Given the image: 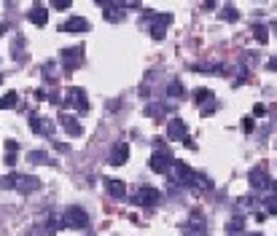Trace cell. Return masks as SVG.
I'll use <instances>...</instances> for the list:
<instances>
[{"mask_svg": "<svg viewBox=\"0 0 277 236\" xmlns=\"http://www.w3.org/2000/svg\"><path fill=\"white\" fill-rule=\"evenodd\" d=\"M0 188L6 191H19V193H33L41 188V180L33 175H22V172H11V175L0 177Z\"/></svg>", "mask_w": 277, "mask_h": 236, "instance_id": "6da1fadb", "label": "cell"}, {"mask_svg": "<svg viewBox=\"0 0 277 236\" xmlns=\"http://www.w3.org/2000/svg\"><path fill=\"white\" fill-rule=\"evenodd\" d=\"M62 228H73V231H81V228H89V215L81 207H67L59 217Z\"/></svg>", "mask_w": 277, "mask_h": 236, "instance_id": "7a4b0ae2", "label": "cell"}, {"mask_svg": "<svg viewBox=\"0 0 277 236\" xmlns=\"http://www.w3.org/2000/svg\"><path fill=\"white\" fill-rule=\"evenodd\" d=\"M62 105L65 107H76L78 113H89V99H86V91L78 89V86H70L62 97Z\"/></svg>", "mask_w": 277, "mask_h": 236, "instance_id": "3957f363", "label": "cell"}, {"mask_svg": "<svg viewBox=\"0 0 277 236\" xmlns=\"http://www.w3.org/2000/svg\"><path fill=\"white\" fill-rule=\"evenodd\" d=\"M59 62L67 73H73L84 65V46H73V49H62L59 51Z\"/></svg>", "mask_w": 277, "mask_h": 236, "instance_id": "277c9868", "label": "cell"}, {"mask_svg": "<svg viewBox=\"0 0 277 236\" xmlns=\"http://www.w3.org/2000/svg\"><path fill=\"white\" fill-rule=\"evenodd\" d=\"M248 183L253 185V191H269V188H272V177H269V169L264 167V164L253 167L250 175H248Z\"/></svg>", "mask_w": 277, "mask_h": 236, "instance_id": "5b68a950", "label": "cell"}, {"mask_svg": "<svg viewBox=\"0 0 277 236\" xmlns=\"http://www.w3.org/2000/svg\"><path fill=\"white\" fill-rule=\"evenodd\" d=\"M167 175L175 180V183H180V185H191V180H194V172H191V167H188L186 161H172V167H170Z\"/></svg>", "mask_w": 277, "mask_h": 236, "instance_id": "8992f818", "label": "cell"}, {"mask_svg": "<svg viewBox=\"0 0 277 236\" xmlns=\"http://www.w3.org/2000/svg\"><path fill=\"white\" fill-rule=\"evenodd\" d=\"M151 169L156 172V175H167L170 172V167H172V156H170V151H164V148H159L154 156H151Z\"/></svg>", "mask_w": 277, "mask_h": 236, "instance_id": "52a82bcc", "label": "cell"}, {"mask_svg": "<svg viewBox=\"0 0 277 236\" xmlns=\"http://www.w3.org/2000/svg\"><path fill=\"white\" fill-rule=\"evenodd\" d=\"M151 19V35L156 38V41H162L164 38V33H167V27L172 25V14H156V17H148Z\"/></svg>", "mask_w": 277, "mask_h": 236, "instance_id": "ba28073f", "label": "cell"}, {"mask_svg": "<svg viewBox=\"0 0 277 236\" xmlns=\"http://www.w3.org/2000/svg\"><path fill=\"white\" fill-rule=\"evenodd\" d=\"M159 199H162V193L156 191L154 185H143L137 191V196H134V201L140 204V207H156V204H159Z\"/></svg>", "mask_w": 277, "mask_h": 236, "instance_id": "9c48e42d", "label": "cell"}, {"mask_svg": "<svg viewBox=\"0 0 277 236\" xmlns=\"http://www.w3.org/2000/svg\"><path fill=\"white\" fill-rule=\"evenodd\" d=\"M30 129H33L35 135L51 137V135H54V129H57V124L49 121V118H43V115H30Z\"/></svg>", "mask_w": 277, "mask_h": 236, "instance_id": "30bf717a", "label": "cell"}, {"mask_svg": "<svg viewBox=\"0 0 277 236\" xmlns=\"http://www.w3.org/2000/svg\"><path fill=\"white\" fill-rule=\"evenodd\" d=\"M126 159H129V143H126V140H118L113 145V151H110V156H108V161L113 164V167H124Z\"/></svg>", "mask_w": 277, "mask_h": 236, "instance_id": "8fae6325", "label": "cell"}, {"mask_svg": "<svg viewBox=\"0 0 277 236\" xmlns=\"http://www.w3.org/2000/svg\"><path fill=\"white\" fill-rule=\"evenodd\" d=\"M100 9H102V17H105L108 22H124V17H126V6H121V3H102L100 0Z\"/></svg>", "mask_w": 277, "mask_h": 236, "instance_id": "7c38bea8", "label": "cell"}, {"mask_svg": "<svg viewBox=\"0 0 277 236\" xmlns=\"http://www.w3.org/2000/svg\"><path fill=\"white\" fill-rule=\"evenodd\" d=\"M167 137H170V140H178V143H186V140H188L186 121H180V118H172V121H167Z\"/></svg>", "mask_w": 277, "mask_h": 236, "instance_id": "4fadbf2b", "label": "cell"}, {"mask_svg": "<svg viewBox=\"0 0 277 236\" xmlns=\"http://www.w3.org/2000/svg\"><path fill=\"white\" fill-rule=\"evenodd\" d=\"M59 33H89V22L81 17H70L67 22L59 25Z\"/></svg>", "mask_w": 277, "mask_h": 236, "instance_id": "5bb4252c", "label": "cell"}, {"mask_svg": "<svg viewBox=\"0 0 277 236\" xmlns=\"http://www.w3.org/2000/svg\"><path fill=\"white\" fill-rule=\"evenodd\" d=\"M59 127L65 129L70 137H81L84 135V127L78 124V118H73V115H59Z\"/></svg>", "mask_w": 277, "mask_h": 236, "instance_id": "9a60e30c", "label": "cell"}, {"mask_svg": "<svg viewBox=\"0 0 277 236\" xmlns=\"http://www.w3.org/2000/svg\"><path fill=\"white\" fill-rule=\"evenodd\" d=\"M170 105L167 102H148L146 105V115L148 118H167V113H170Z\"/></svg>", "mask_w": 277, "mask_h": 236, "instance_id": "2e32d148", "label": "cell"}, {"mask_svg": "<svg viewBox=\"0 0 277 236\" xmlns=\"http://www.w3.org/2000/svg\"><path fill=\"white\" fill-rule=\"evenodd\" d=\"M27 19L33 22L38 27H46V22H49V11H46V6H33V11L27 14Z\"/></svg>", "mask_w": 277, "mask_h": 236, "instance_id": "e0dca14e", "label": "cell"}, {"mask_svg": "<svg viewBox=\"0 0 277 236\" xmlns=\"http://www.w3.org/2000/svg\"><path fill=\"white\" fill-rule=\"evenodd\" d=\"M105 188H108V193L113 196V199H124L126 196V185L121 183V180H105Z\"/></svg>", "mask_w": 277, "mask_h": 236, "instance_id": "ac0fdd59", "label": "cell"}, {"mask_svg": "<svg viewBox=\"0 0 277 236\" xmlns=\"http://www.w3.org/2000/svg\"><path fill=\"white\" fill-rule=\"evenodd\" d=\"M19 105V94L17 91H9V94H3L0 97V110H11V107H17Z\"/></svg>", "mask_w": 277, "mask_h": 236, "instance_id": "d6986e66", "label": "cell"}, {"mask_svg": "<svg viewBox=\"0 0 277 236\" xmlns=\"http://www.w3.org/2000/svg\"><path fill=\"white\" fill-rule=\"evenodd\" d=\"M27 161H30V164H51L49 153H43V151H33V153H27Z\"/></svg>", "mask_w": 277, "mask_h": 236, "instance_id": "ffe728a7", "label": "cell"}, {"mask_svg": "<svg viewBox=\"0 0 277 236\" xmlns=\"http://www.w3.org/2000/svg\"><path fill=\"white\" fill-rule=\"evenodd\" d=\"M191 97H194L196 105H202V102L213 99V91H210V89H194V91H191Z\"/></svg>", "mask_w": 277, "mask_h": 236, "instance_id": "44dd1931", "label": "cell"}, {"mask_svg": "<svg viewBox=\"0 0 277 236\" xmlns=\"http://www.w3.org/2000/svg\"><path fill=\"white\" fill-rule=\"evenodd\" d=\"M253 38H256L258 43H266L269 41V30L264 25H253Z\"/></svg>", "mask_w": 277, "mask_h": 236, "instance_id": "7402d4cb", "label": "cell"}, {"mask_svg": "<svg viewBox=\"0 0 277 236\" xmlns=\"http://www.w3.org/2000/svg\"><path fill=\"white\" fill-rule=\"evenodd\" d=\"M221 19H224V22H237V19H240V11H237L234 6H226V9L221 11Z\"/></svg>", "mask_w": 277, "mask_h": 236, "instance_id": "603a6c76", "label": "cell"}, {"mask_svg": "<svg viewBox=\"0 0 277 236\" xmlns=\"http://www.w3.org/2000/svg\"><path fill=\"white\" fill-rule=\"evenodd\" d=\"M191 185H196V188H213V180L207 177V175H194V180H191Z\"/></svg>", "mask_w": 277, "mask_h": 236, "instance_id": "cb8c5ba5", "label": "cell"}, {"mask_svg": "<svg viewBox=\"0 0 277 236\" xmlns=\"http://www.w3.org/2000/svg\"><path fill=\"white\" fill-rule=\"evenodd\" d=\"M54 62H46L43 65V78H46V83H57V75H54Z\"/></svg>", "mask_w": 277, "mask_h": 236, "instance_id": "d4e9b609", "label": "cell"}, {"mask_svg": "<svg viewBox=\"0 0 277 236\" xmlns=\"http://www.w3.org/2000/svg\"><path fill=\"white\" fill-rule=\"evenodd\" d=\"M167 94H170V97H180V94H183V86H180V81H175V78H172V81L167 83Z\"/></svg>", "mask_w": 277, "mask_h": 236, "instance_id": "484cf974", "label": "cell"}, {"mask_svg": "<svg viewBox=\"0 0 277 236\" xmlns=\"http://www.w3.org/2000/svg\"><path fill=\"white\" fill-rule=\"evenodd\" d=\"M59 217L57 215H49V220H46V231H49V233H57L59 231Z\"/></svg>", "mask_w": 277, "mask_h": 236, "instance_id": "4316f807", "label": "cell"}, {"mask_svg": "<svg viewBox=\"0 0 277 236\" xmlns=\"http://www.w3.org/2000/svg\"><path fill=\"white\" fill-rule=\"evenodd\" d=\"M264 207H266V215H277V199H274V196H266Z\"/></svg>", "mask_w": 277, "mask_h": 236, "instance_id": "83f0119b", "label": "cell"}, {"mask_svg": "<svg viewBox=\"0 0 277 236\" xmlns=\"http://www.w3.org/2000/svg\"><path fill=\"white\" fill-rule=\"evenodd\" d=\"M242 217H234V220H229V233H240L242 231Z\"/></svg>", "mask_w": 277, "mask_h": 236, "instance_id": "f1b7e54d", "label": "cell"}, {"mask_svg": "<svg viewBox=\"0 0 277 236\" xmlns=\"http://www.w3.org/2000/svg\"><path fill=\"white\" fill-rule=\"evenodd\" d=\"M6 151H9V153H17V151H19V143H17V140H6Z\"/></svg>", "mask_w": 277, "mask_h": 236, "instance_id": "f546056e", "label": "cell"}, {"mask_svg": "<svg viewBox=\"0 0 277 236\" xmlns=\"http://www.w3.org/2000/svg\"><path fill=\"white\" fill-rule=\"evenodd\" d=\"M70 6H73V0H54V9H70Z\"/></svg>", "mask_w": 277, "mask_h": 236, "instance_id": "4dcf8cb0", "label": "cell"}, {"mask_svg": "<svg viewBox=\"0 0 277 236\" xmlns=\"http://www.w3.org/2000/svg\"><path fill=\"white\" fill-rule=\"evenodd\" d=\"M216 102H207V105H202V115H210V113H216Z\"/></svg>", "mask_w": 277, "mask_h": 236, "instance_id": "1f68e13d", "label": "cell"}, {"mask_svg": "<svg viewBox=\"0 0 277 236\" xmlns=\"http://www.w3.org/2000/svg\"><path fill=\"white\" fill-rule=\"evenodd\" d=\"M253 127H256V124H253V121H250V118H245V124H242V129H245V132H248V135H250V132H253Z\"/></svg>", "mask_w": 277, "mask_h": 236, "instance_id": "d6a6232c", "label": "cell"}, {"mask_svg": "<svg viewBox=\"0 0 277 236\" xmlns=\"http://www.w3.org/2000/svg\"><path fill=\"white\" fill-rule=\"evenodd\" d=\"M14 161H17V153H6V164H9V167H11Z\"/></svg>", "mask_w": 277, "mask_h": 236, "instance_id": "836d02e7", "label": "cell"}, {"mask_svg": "<svg viewBox=\"0 0 277 236\" xmlns=\"http://www.w3.org/2000/svg\"><path fill=\"white\" fill-rule=\"evenodd\" d=\"M266 70H272V73H274V70H277V59H269L266 62Z\"/></svg>", "mask_w": 277, "mask_h": 236, "instance_id": "e575fe53", "label": "cell"}, {"mask_svg": "<svg viewBox=\"0 0 277 236\" xmlns=\"http://www.w3.org/2000/svg\"><path fill=\"white\" fill-rule=\"evenodd\" d=\"M272 188H274V193H277V183H272Z\"/></svg>", "mask_w": 277, "mask_h": 236, "instance_id": "d590c367", "label": "cell"}, {"mask_svg": "<svg viewBox=\"0 0 277 236\" xmlns=\"http://www.w3.org/2000/svg\"><path fill=\"white\" fill-rule=\"evenodd\" d=\"M274 33H277V22H274Z\"/></svg>", "mask_w": 277, "mask_h": 236, "instance_id": "8d00e7d4", "label": "cell"}, {"mask_svg": "<svg viewBox=\"0 0 277 236\" xmlns=\"http://www.w3.org/2000/svg\"><path fill=\"white\" fill-rule=\"evenodd\" d=\"M204 236H207V233H204Z\"/></svg>", "mask_w": 277, "mask_h": 236, "instance_id": "74e56055", "label": "cell"}]
</instances>
